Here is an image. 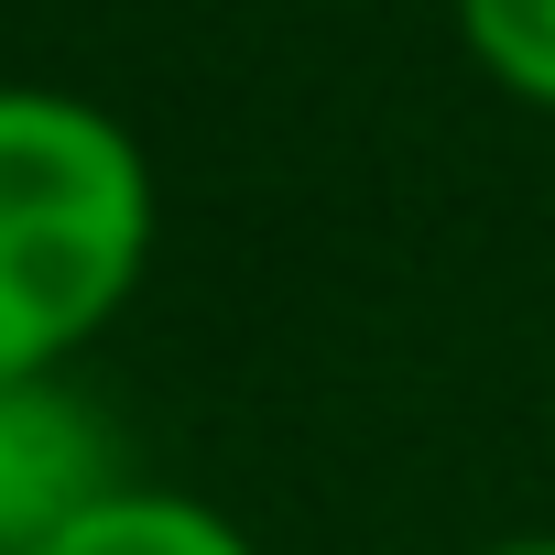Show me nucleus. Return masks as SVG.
<instances>
[{
	"instance_id": "nucleus-5",
	"label": "nucleus",
	"mask_w": 555,
	"mask_h": 555,
	"mask_svg": "<svg viewBox=\"0 0 555 555\" xmlns=\"http://www.w3.org/2000/svg\"><path fill=\"white\" fill-rule=\"evenodd\" d=\"M468 555H555V533H490V544H468Z\"/></svg>"
},
{
	"instance_id": "nucleus-2",
	"label": "nucleus",
	"mask_w": 555,
	"mask_h": 555,
	"mask_svg": "<svg viewBox=\"0 0 555 555\" xmlns=\"http://www.w3.org/2000/svg\"><path fill=\"white\" fill-rule=\"evenodd\" d=\"M120 479H131L120 425L77 371L66 382H0V555H44Z\"/></svg>"
},
{
	"instance_id": "nucleus-3",
	"label": "nucleus",
	"mask_w": 555,
	"mask_h": 555,
	"mask_svg": "<svg viewBox=\"0 0 555 555\" xmlns=\"http://www.w3.org/2000/svg\"><path fill=\"white\" fill-rule=\"evenodd\" d=\"M44 555H261V533H250L240 512H218V501H196V490L131 468V479L99 490Z\"/></svg>"
},
{
	"instance_id": "nucleus-1",
	"label": "nucleus",
	"mask_w": 555,
	"mask_h": 555,
	"mask_svg": "<svg viewBox=\"0 0 555 555\" xmlns=\"http://www.w3.org/2000/svg\"><path fill=\"white\" fill-rule=\"evenodd\" d=\"M164 175L142 131L55 77H0V382H66L153 284Z\"/></svg>"
},
{
	"instance_id": "nucleus-4",
	"label": "nucleus",
	"mask_w": 555,
	"mask_h": 555,
	"mask_svg": "<svg viewBox=\"0 0 555 555\" xmlns=\"http://www.w3.org/2000/svg\"><path fill=\"white\" fill-rule=\"evenodd\" d=\"M447 23L468 44V66L522 99L533 120H555V0H447Z\"/></svg>"
}]
</instances>
